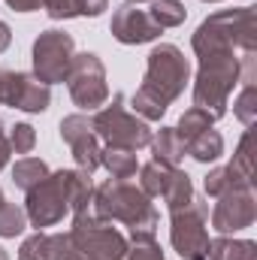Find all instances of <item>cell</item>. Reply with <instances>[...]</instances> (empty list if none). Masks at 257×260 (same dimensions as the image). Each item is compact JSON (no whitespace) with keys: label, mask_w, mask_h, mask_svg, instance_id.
I'll list each match as a JSON object with an SVG mask.
<instances>
[{"label":"cell","mask_w":257,"mask_h":260,"mask_svg":"<svg viewBox=\"0 0 257 260\" xmlns=\"http://www.w3.org/2000/svg\"><path fill=\"white\" fill-rule=\"evenodd\" d=\"M73 55H76V43L67 30H43L37 40H34V76L46 85H55V82H64L70 64H73Z\"/></svg>","instance_id":"10"},{"label":"cell","mask_w":257,"mask_h":260,"mask_svg":"<svg viewBox=\"0 0 257 260\" xmlns=\"http://www.w3.org/2000/svg\"><path fill=\"white\" fill-rule=\"evenodd\" d=\"M206 260H257V242H251V239H230V236L209 239Z\"/></svg>","instance_id":"19"},{"label":"cell","mask_w":257,"mask_h":260,"mask_svg":"<svg viewBox=\"0 0 257 260\" xmlns=\"http://www.w3.org/2000/svg\"><path fill=\"white\" fill-rule=\"evenodd\" d=\"M148 15H151V21H154L160 30H167V27H179V24H185L188 9H185L182 0H151Z\"/></svg>","instance_id":"23"},{"label":"cell","mask_w":257,"mask_h":260,"mask_svg":"<svg viewBox=\"0 0 257 260\" xmlns=\"http://www.w3.org/2000/svg\"><path fill=\"white\" fill-rule=\"evenodd\" d=\"M170 170H173V167H160L157 160L142 164V167H139V188H142V194L145 197H160L167 179H170Z\"/></svg>","instance_id":"24"},{"label":"cell","mask_w":257,"mask_h":260,"mask_svg":"<svg viewBox=\"0 0 257 260\" xmlns=\"http://www.w3.org/2000/svg\"><path fill=\"white\" fill-rule=\"evenodd\" d=\"M24 227H27L24 209L3 200V203H0V236H3V239H15V236L24 233Z\"/></svg>","instance_id":"25"},{"label":"cell","mask_w":257,"mask_h":260,"mask_svg":"<svg viewBox=\"0 0 257 260\" xmlns=\"http://www.w3.org/2000/svg\"><path fill=\"white\" fill-rule=\"evenodd\" d=\"M209 203L194 197L191 206L170 212V242L182 260H206L209 254Z\"/></svg>","instance_id":"8"},{"label":"cell","mask_w":257,"mask_h":260,"mask_svg":"<svg viewBox=\"0 0 257 260\" xmlns=\"http://www.w3.org/2000/svg\"><path fill=\"white\" fill-rule=\"evenodd\" d=\"M0 103L21 112H46L52 103V85L40 82L34 73L0 70Z\"/></svg>","instance_id":"11"},{"label":"cell","mask_w":257,"mask_h":260,"mask_svg":"<svg viewBox=\"0 0 257 260\" xmlns=\"http://www.w3.org/2000/svg\"><path fill=\"white\" fill-rule=\"evenodd\" d=\"M203 188H206V197H215V200H218L221 194L236 191V188H254V182H248L239 170H233V167L227 164V167H215V170H209Z\"/></svg>","instance_id":"20"},{"label":"cell","mask_w":257,"mask_h":260,"mask_svg":"<svg viewBox=\"0 0 257 260\" xmlns=\"http://www.w3.org/2000/svg\"><path fill=\"white\" fill-rule=\"evenodd\" d=\"M9 43H12V30H9V24L0 18V55L9 49Z\"/></svg>","instance_id":"34"},{"label":"cell","mask_w":257,"mask_h":260,"mask_svg":"<svg viewBox=\"0 0 257 260\" xmlns=\"http://www.w3.org/2000/svg\"><path fill=\"white\" fill-rule=\"evenodd\" d=\"M197 61L209 58H242L257 52V12L254 6L221 9L209 15L191 37Z\"/></svg>","instance_id":"3"},{"label":"cell","mask_w":257,"mask_h":260,"mask_svg":"<svg viewBox=\"0 0 257 260\" xmlns=\"http://www.w3.org/2000/svg\"><path fill=\"white\" fill-rule=\"evenodd\" d=\"M9 145H12V151L15 154H30L34 151V145H37V130L30 127V124H15V127H9Z\"/></svg>","instance_id":"29"},{"label":"cell","mask_w":257,"mask_h":260,"mask_svg":"<svg viewBox=\"0 0 257 260\" xmlns=\"http://www.w3.org/2000/svg\"><path fill=\"white\" fill-rule=\"evenodd\" d=\"M251 145H254V130L248 127V130H245V136L239 139V145H236L233 160H230V167H233V170H239L248 182H254V154H251Z\"/></svg>","instance_id":"27"},{"label":"cell","mask_w":257,"mask_h":260,"mask_svg":"<svg viewBox=\"0 0 257 260\" xmlns=\"http://www.w3.org/2000/svg\"><path fill=\"white\" fill-rule=\"evenodd\" d=\"M3 200H6V197H3V191H0V203H3Z\"/></svg>","instance_id":"37"},{"label":"cell","mask_w":257,"mask_h":260,"mask_svg":"<svg viewBox=\"0 0 257 260\" xmlns=\"http://www.w3.org/2000/svg\"><path fill=\"white\" fill-rule=\"evenodd\" d=\"M151 160H157L160 167H179L182 157H185V145L179 139L176 127H160L157 133H151Z\"/></svg>","instance_id":"17"},{"label":"cell","mask_w":257,"mask_h":260,"mask_svg":"<svg viewBox=\"0 0 257 260\" xmlns=\"http://www.w3.org/2000/svg\"><path fill=\"white\" fill-rule=\"evenodd\" d=\"M6 6L15 9V12H34V9L43 6V0H6Z\"/></svg>","instance_id":"32"},{"label":"cell","mask_w":257,"mask_h":260,"mask_svg":"<svg viewBox=\"0 0 257 260\" xmlns=\"http://www.w3.org/2000/svg\"><path fill=\"white\" fill-rule=\"evenodd\" d=\"M206 3H218V0H206Z\"/></svg>","instance_id":"38"},{"label":"cell","mask_w":257,"mask_h":260,"mask_svg":"<svg viewBox=\"0 0 257 260\" xmlns=\"http://www.w3.org/2000/svg\"><path fill=\"white\" fill-rule=\"evenodd\" d=\"M109 0H43V9L49 18H97Z\"/></svg>","instance_id":"16"},{"label":"cell","mask_w":257,"mask_h":260,"mask_svg":"<svg viewBox=\"0 0 257 260\" xmlns=\"http://www.w3.org/2000/svg\"><path fill=\"white\" fill-rule=\"evenodd\" d=\"M46 245H49V233L37 230L34 236H27L18 248V260H46Z\"/></svg>","instance_id":"30"},{"label":"cell","mask_w":257,"mask_h":260,"mask_svg":"<svg viewBox=\"0 0 257 260\" xmlns=\"http://www.w3.org/2000/svg\"><path fill=\"white\" fill-rule=\"evenodd\" d=\"M0 260H9V254H6V248H0Z\"/></svg>","instance_id":"36"},{"label":"cell","mask_w":257,"mask_h":260,"mask_svg":"<svg viewBox=\"0 0 257 260\" xmlns=\"http://www.w3.org/2000/svg\"><path fill=\"white\" fill-rule=\"evenodd\" d=\"M257 79V52L242 58H209L200 61L197 79H194V106L209 112L215 121L227 112L230 94L236 85Z\"/></svg>","instance_id":"5"},{"label":"cell","mask_w":257,"mask_h":260,"mask_svg":"<svg viewBox=\"0 0 257 260\" xmlns=\"http://www.w3.org/2000/svg\"><path fill=\"white\" fill-rule=\"evenodd\" d=\"M67 88L70 100L82 112H97L109 100V85H106V67L94 52H79L73 55V64L67 73Z\"/></svg>","instance_id":"9"},{"label":"cell","mask_w":257,"mask_h":260,"mask_svg":"<svg viewBox=\"0 0 257 260\" xmlns=\"http://www.w3.org/2000/svg\"><path fill=\"white\" fill-rule=\"evenodd\" d=\"M233 112H236V118L245 127H254V121H257V85L254 82H245L242 85L239 97L233 100Z\"/></svg>","instance_id":"26"},{"label":"cell","mask_w":257,"mask_h":260,"mask_svg":"<svg viewBox=\"0 0 257 260\" xmlns=\"http://www.w3.org/2000/svg\"><path fill=\"white\" fill-rule=\"evenodd\" d=\"M194 197H197V194H194L191 176H188L185 170L173 167V170H170V179H167V185H164V191H160V200H164L167 212H176V209L191 206Z\"/></svg>","instance_id":"18"},{"label":"cell","mask_w":257,"mask_h":260,"mask_svg":"<svg viewBox=\"0 0 257 260\" xmlns=\"http://www.w3.org/2000/svg\"><path fill=\"white\" fill-rule=\"evenodd\" d=\"M124 3H136L139 6V3H151V0H124Z\"/></svg>","instance_id":"35"},{"label":"cell","mask_w":257,"mask_h":260,"mask_svg":"<svg viewBox=\"0 0 257 260\" xmlns=\"http://www.w3.org/2000/svg\"><path fill=\"white\" fill-rule=\"evenodd\" d=\"M46 260H82V254L73 245L70 233H49V245H46Z\"/></svg>","instance_id":"28"},{"label":"cell","mask_w":257,"mask_h":260,"mask_svg":"<svg viewBox=\"0 0 257 260\" xmlns=\"http://www.w3.org/2000/svg\"><path fill=\"white\" fill-rule=\"evenodd\" d=\"M94 130L100 136L103 145H115V148H130V151H139L151 142V127L148 121H142L136 112H130L124 106V97L115 94L112 103H103L94 115Z\"/></svg>","instance_id":"7"},{"label":"cell","mask_w":257,"mask_h":260,"mask_svg":"<svg viewBox=\"0 0 257 260\" xmlns=\"http://www.w3.org/2000/svg\"><path fill=\"white\" fill-rule=\"evenodd\" d=\"M188 79H191V64L179 46H173V43L154 46L145 61L142 85L130 97L133 112L142 121H160L164 112L185 94Z\"/></svg>","instance_id":"1"},{"label":"cell","mask_w":257,"mask_h":260,"mask_svg":"<svg viewBox=\"0 0 257 260\" xmlns=\"http://www.w3.org/2000/svg\"><path fill=\"white\" fill-rule=\"evenodd\" d=\"M185 154H191L197 164H215L224 154V136L215 130V124H209L185 139Z\"/></svg>","instance_id":"15"},{"label":"cell","mask_w":257,"mask_h":260,"mask_svg":"<svg viewBox=\"0 0 257 260\" xmlns=\"http://www.w3.org/2000/svg\"><path fill=\"white\" fill-rule=\"evenodd\" d=\"M91 209L103 221H121L124 227H130L127 242L154 239L157 224H160V215L151 206V197H145L142 188L130 185L127 179H109V182L97 185Z\"/></svg>","instance_id":"4"},{"label":"cell","mask_w":257,"mask_h":260,"mask_svg":"<svg viewBox=\"0 0 257 260\" xmlns=\"http://www.w3.org/2000/svg\"><path fill=\"white\" fill-rule=\"evenodd\" d=\"M127 260H164V251L157 245V239H145V242H130Z\"/></svg>","instance_id":"31"},{"label":"cell","mask_w":257,"mask_h":260,"mask_svg":"<svg viewBox=\"0 0 257 260\" xmlns=\"http://www.w3.org/2000/svg\"><path fill=\"white\" fill-rule=\"evenodd\" d=\"M109 30L118 43L124 46H142V43H154L164 30L151 21L148 9H139L136 3H121L115 12H112V21H109Z\"/></svg>","instance_id":"14"},{"label":"cell","mask_w":257,"mask_h":260,"mask_svg":"<svg viewBox=\"0 0 257 260\" xmlns=\"http://www.w3.org/2000/svg\"><path fill=\"white\" fill-rule=\"evenodd\" d=\"M94 200V182L91 173L82 170H55L40 185H34L24 200L27 224L34 227H55L67 215L91 209Z\"/></svg>","instance_id":"2"},{"label":"cell","mask_w":257,"mask_h":260,"mask_svg":"<svg viewBox=\"0 0 257 260\" xmlns=\"http://www.w3.org/2000/svg\"><path fill=\"white\" fill-rule=\"evenodd\" d=\"M257 221V197L254 188H236L218 197L215 209H212V227L224 236L239 233L245 227H251Z\"/></svg>","instance_id":"13"},{"label":"cell","mask_w":257,"mask_h":260,"mask_svg":"<svg viewBox=\"0 0 257 260\" xmlns=\"http://www.w3.org/2000/svg\"><path fill=\"white\" fill-rule=\"evenodd\" d=\"M52 170H49V164L43 160V157H21V160H15L12 164V182H15V188H21L24 194L34 188V185H40L46 176H49Z\"/></svg>","instance_id":"22"},{"label":"cell","mask_w":257,"mask_h":260,"mask_svg":"<svg viewBox=\"0 0 257 260\" xmlns=\"http://www.w3.org/2000/svg\"><path fill=\"white\" fill-rule=\"evenodd\" d=\"M100 167H106V170L112 173V179H130V176H136L139 160H136V151H130V148L103 145V151H100Z\"/></svg>","instance_id":"21"},{"label":"cell","mask_w":257,"mask_h":260,"mask_svg":"<svg viewBox=\"0 0 257 260\" xmlns=\"http://www.w3.org/2000/svg\"><path fill=\"white\" fill-rule=\"evenodd\" d=\"M61 139L70 145V154L76 160V167L82 173H94L100 167V151H103V142L94 130V121L91 115H67L61 121Z\"/></svg>","instance_id":"12"},{"label":"cell","mask_w":257,"mask_h":260,"mask_svg":"<svg viewBox=\"0 0 257 260\" xmlns=\"http://www.w3.org/2000/svg\"><path fill=\"white\" fill-rule=\"evenodd\" d=\"M73 245L82 254V260H124L127 257V236L112 227V221H103L94 215V209L76 212L70 227Z\"/></svg>","instance_id":"6"},{"label":"cell","mask_w":257,"mask_h":260,"mask_svg":"<svg viewBox=\"0 0 257 260\" xmlns=\"http://www.w3.org/2000/svg\"><path fill=\"white\" fill-rule=\"evenodd\" d=\"M9 154H12V145H9V136H6V130L0 124V170L9 164Z\"/></svg>","instance_id":"33"}]
</instances>
